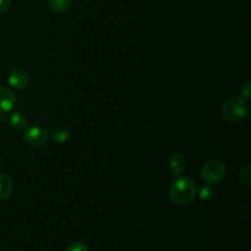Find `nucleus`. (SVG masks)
I'll return each mask as SVG.
<instances>
[{
  "label": "nucleus",
  "mask_w": 251,
  "mask_h": 251,
  "mask_svg": "<svg viewBox=\"0 0 251 251\" xmlns=\"http://www.w3.org/2000/svg\"><path fill=\"white\" fill-rule=\"evenodd\" d=\"M48 133L42 126H31L25 130L23 138L25 142L30 146H40L47 140Z\"/></svg>",
  "instance_id": "20e7f679"
},
{
  "label": "nucleus",
  "mask_w": 251,
  "mask_h": 251,
  "mask_svg": "<svg viewBox=\"0 0 251 251\" xmlns=\"http://www.w3.org/2000/svg\"><path fill=\"white\" fill-rule=\"evenodd\" d=\"M50 136L56 142H65L69 138V131L65 126H56L51 129Z\"/></svg>",
  "instance_id": "9b49d317"
},
{
  "label": "nucleus",
  "mask_w": 251,
  "mask_h": 251,
  "mask_svg": "<svg viewBox=\"0 0 251 251\" xmlns=\"http://www.w3.org/2000/svg\"><path fill=\"white\" fill-rule=\"evenodd\" d=\"M195 193L196 187L194 181L185 176L175 178L169 190L171 200L179 205L190 202L194 198Z\"/></svg>",
  "instance_id": "f257e3e1"
},
{
  "label": "nucleus",
  "mask_w": 251,
  "mask_h": 251,
  "mask_svg": "<svg viewBox=\"0 0 251 251\" xmlns=\"http://www.w3.org/2000/svg\"><path fill=\"white\" fill-rule=\"evenodd\" d=\"M46 2L48 8L51 11L55 13H61L70 7L72 0H46Z\"/></svg>",
  "instance_id": "9d476101"
},
{
  "label": "nucleus",
  "mask_w": 251,
  "mask_h": 251,
  "mask_svg": "<svg viewBox=\"0 0 251 251\" xmlns=\"http://www.w3.org/2000/svg\"><path fill=\"white\" fill-rule=\"evenodd\" d=\"M9 124L15 130H23L27 126V118L25 114L16 112L10 116Z\"/></svg>",
  "instance_id": "6e6552de"
},
{
  "label": "nucleus",
  "mask_w": 251,
  "mask_h": 251,
  "mask_svg": "<svg viewBox=\"0 0 251 251\" xmlns=\"http://www.w3.org/2000/svg\"><path fill=\"white\" fill-rule=\"evenodd\" d=\"M12 6V0H0V14L7 12Z\"/></svg>",
  "instance_id": "dca6fc26"
},
{
  "label": "nucleus",
  "mask_w": 251,
  "mask_h": 251,
  "mask_svg": "<svg viewBox=\"0 0 251 251\" xmlns=\"http://www.w3.org/2000/svg\"><path fill=\"white\" fill-rule=\"evenodd\" d=\"M213 194H214V190L210 185H204L200 188L199 191V197L200 199H202L203 201H209L213 198Z\"/></svg>",
  "instance_id": "f8f14e48"
},
{
  "label": "nucleus",
  "mask_w": 251,
  "mask_h": 251,
  "mask_svg": "<svg viewBox=\"0 0 251 251\" xmlns=\"http://www.w3.org/2000/svg\"><path fill=\"white\" fill-rule=\"evenodd\" d=\"M240 93H241V98L243 99H249L250 98V93H251V83L248 81L246 83H244L241 86L240 89Z\"/></svg>",
  "instance_id": "2eb2a0df"
},
{
  "label": "nucleus",
  "mask_w": 251,
  "mask_h": 251,
  "mask_svg": "<svg viewBox=\"0 0 251 251\" xmlns=\"http://www.w3.org/2000/svg\"><path fill=\"white\" fill-rule=\"evenodd\" d=\"M13 180L10 176L4 174H0V199L8 198L13 191Z\"/></svg>",
  "instance_id": "0eeeda50"
},
{
  "label": "nucleus",
  "mask_w": 251,
  "mask_h": 251,
  "mask_svg": "<svg viewBox=\"0 0 251 251\" xmlns=\"http://www.w3.org/2000/svg\"><path fill=\"white\" fill-rule=\"evenodd\" d=\"M67 251H89L88 250V247L87 245H85L84 243L82 242H75V243H72Z\"/></svg>",
  "instance_id": "4468645a"
},
{
  "label": "nucleus",
  "mask_w": 251,
  "mask_h": 251,
  "mask_svg": "<svg viewBox=\"0 0 251 251\" xmlns=\"http://www.w3.org/2000/svg\"><path fill=\"white\" fill-rule=\"evenodd\" d=\"M1 163H2V158H1V156H0V166H1Z\"/></svg>",
  "instance_id": "f3484780"
},
{
  "label": "nucleus",
  "mask_w": 251,
  "mask_h": 251,
  "mask_svg": "<svg viewBox=\"0 0 251 251\" xmlns=\"http://www.w3.org/2000/svg\"><path fill=\"white\" fill-rule=\"evenodd\" d=\"M221 113L228 122H240L248 113V104L241 97H231L223 103Z\"/></svg>",
  "instance_id": "f03ea898"
},
{
  "label": "nucleus",
  "mask_w": 251,
  "mask_h": 251,
  "mask_svg": "<svg viewBox=\"0 0 251 251\" xmlns=\"http://www.w3.org/2000/svg\"><path fill=\"white\" fill-rule=\"evenodd\" d=\"M169 165H170V169L173 172V174L177 175L183 171V169L185 167V160L182 155H180L178 153H175L171 156Z\"/></svg>",
  "instance_id": "1a4fd4ad"
},
{
  "label": "nucleus",
  "mask_w": 251,
  "mask_h": 251,
  "mask_svg": "<svg viewBox=\"0 0 251 251\" xmlns=\"http://www.w3.org/2000/svg\"><path fill=\"white\" fill-rule=\"evenodd\" d=\"M226 174V168L221 161L212 160L204 164L201 170V176L208 184H215L221 181Z\"/></svg>",
  "instance_id": "7ed1b4c3"
},
{
  "label": "nucleus",
  "mask_w": 251,
  "mask_h": 251,
  "mask_svg": "<svg viewBox=\"0 0 251 251\" xmlns=\"http://www.w3.org/2000/svg\"><path fill=\"white\" fill-rule=\"evenodd\" d=\"M250 165H247L243 167L239 173V177L246 186L250 185Z\"/></svg>",
  "instance_id": "ddd939ff"
},
{
  "label": "nucleus",
  "mask_w": 251,
  "mask_h": 251,
  "mask_svg": "<svg viewBox=\"0 0 251 251\" xmlns=\"http://www.w3.org/2000/svg\"><path fill=\"white\" fill-rule=\"evenodd\" d=\"M16 103L15 94L7 87L0 86V114L11 111Z\"/></svg>",
  "instance_id": "423d86ee"
},
{
  "label": "nucleus",
  "mask_w": 251,
  "mask_h": 251,
  "mask_svg": "<svg viewBox=\"0 0 251 251\" xmlns=\"http://www.w3.org/2000/svg\"><path fill=\"white\" fill-rule=\"evenodd\" d=\"M9 84L15 89H25L29 82V76L27 73L20 68H16L10 71L8 75Z\"/></svg>",
  "instance_id": "39448f33"
}]
</instances>
